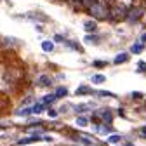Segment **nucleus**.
Wrapping results in <instances>:
<instances>
[{"instance_id": "f257e3e1", "label": "nucleus", "mask_w": 146, "mask_h": 146, "mask_svg": "<svg viewBox=\"0 0 146 146\" xmlns=\"http://www.w3.org/2000/svg\"><path fill=\"white\" fill-rule=\"evenodd\" d=\"M89 16H92L96 21H106V19H110V5L108 4H104V2H98L94 4V5H90L89 9Z\"/></svg>"}, {"instance_id": "f03ea898", "label": "nucleus", "mask_w": 146, "mask_h": 146, "mask_svg": "<svg viewBox=\"0 0 146 146\" xmlns=\"http://www.w3.org/2000/svg\"><path fill=\"white\" fill-rule=\"evenodd\" d=\"M127 11H129V7L123 5V4L110 5V19L111 21H123L127 17Z\"/></svg>"}, {"instance_id": "7ed1b4c3", "label": "nucleus", "mask_w": 146, "mask_h": 146, "mask_svg": "<svg viewBox=\"0 0 146 146\" xmlns=\"http://www.w3.org/2000/svg\"><path fill=\"white\" fill-rule=\"evenodd\" d=\"M143 9L141 7H137V5H132V7H129V11H127V17L125 19L129 21V23H136V21H139L141 17H143Z\"/></svg>"}, {"instance_id": "20e7f679", "label": "nucleus", "mask_w": 146, "mask_h": 146, "mask_svg": "<svg viewBox=\"0 0 146 146\" xmlns=\"http://www.w3.org/2000/svg\"><path fill=\"white\" fill-rule=\"evenodd\" d=\"M94 120H101L103 123H111L113 113L110 111V110H99V111L94 113Z\"/></svg>"}, {"instance_id": "39448f33", "label": "nucleus", "mask_w": 146, "mask_h": 146, "mask_svg": "<svg viewBox=\"0 0 146 146\" xmlns=\"http://www.w3.org/2000/svg\"><path fill=\"white\" fill-rule=\"evenodd\" d=\"M40 139H44V137H40V136H30V137L19 139V141H17V144H19V146H25V144H31V143H36V141H40Z\"/></svg>"}, {"instance_id": "423d86ee", "label": "nucleus", "mask_w": 146, "mask_h": 146, "mask_svg": "<svg viewBox=\"0 0 146 146\" xmlns=\"http://www.w3.org/2000/svg\"><path fill=\"white\" fill-rule=\"evenodd\" d=\"M84 30H85L87 33H96V31H98L96 21H85V23H84Z\"/></svg>"}, {"instance_id": "0eeeda50", "label": "nucleus", "mask_w": 146, "mask_h": 146, "mask_svg": "<svg viewBox=\"0 0 146 146\" xmlns=\"http://www.w3.org/2000/svg\"><path fill=\"white\" fill-rule=\"evenodd\" d=\"M75 94H77V96H87V94H92V89L87 87V85H80V87L75 90Z\"/></svg>"}, {"instance_id": "6e6552de", "label": "nucleus", "mask_w": 146, "mask_h": 146, "mask_svg": "<svg viewBox=\"0 0 146 146\" xmlns=\"http://www.w3.org/2000/svg\"><path fill=\"white\" fill-rule=\"evenodd\" d=\"M38 85H42V87H50V85H52V78L47 77V75H40V77H38Z\"/></svg>"}, {"instance_id": "1a4fd4ad", "label": "nucleus", "mask_w": 146, "mask_h": 146, "mask_svg": "<svg viewBox=\"0 0 146 146\" xmlns=\"http://www.w3.org/2000/svg\"><path fill=\"white\" fill-rule=\"evenodd\" d=\"M127 61H129V54H127V52H122V54H118V56L115 58V64H122V63H127Z\"/></svg>"}, {"instance_id": "9d476101", "label": "nucleus", "mask_w": 146, "mask_h": 146, "mask_svg": "<svg viewBox=\"0 0 146 146\" xmlns=\"http://www.w3.org/2000/svg\"><path fill=\"white\" fill-rule=\"evenodd\" d=\"M42 50L44 52H52L54 50V42L52 40H44L42 42Z\"/></svg>"}, {"instance_id": "9b49d317", "label": "nucleus", "mask_w": 146, "mask_h": 146, "mask_svg": "<svg viewBox=\"0 0 146 146\" xmlns=\"http://www.w3.org/2000/svg\"><path fill=\"white\" fill-rule=\"evenodd\" d=\"M99 40H101V38H99L98 35H94V33H92V35L89 33V35L85 36V44H99Z\"/></svg>"}, {"instance_id": "f8f14e48", "label": "nucleus", "mask_w": 146, "mask_h": 146, "mask_svg": "<svg viewBox=\"0 0 146 146\" xmlns=\"http://www.w3.org/2000/svg\"><path fill=\"white\" fill-rule=\"evenodd\" d=\"M143 50H144V45H143L141 42H137V44H134V45L131 47V52H132V54H141Z\"/></svg>"}, {"instance_id": "ddd939ff", "label": "nucleus", "mask_w": 146, "mask_h": 146, "mask_svg": "<svg viewBox=\"0 0 146 146\" xmlns=\"http://www.w3.org/2000/svg\"><path fill=\"white\" fill-rule=\"evenodd\" d=\"M56 99H58V98H56V94H49V96H45V98L42 99V104H44V106H45V104H52Z\"/></svg>"}, {"instance_id": "4468645a", "label": "nucleus", "mask_w": 146, "mask_h": 146, "mask_svg": "<svg viewBox=\"0 0 146 146\" xmlns=\"http://www.w3.org/2000/svg\"><path fill=\"white\" fill-rule=\"evenodd\" d=\"M54 94H56V98H64V96L68 94V89H66V87H58Z\"/></svg>"}, {"instance_id": "2eb2a0df", "label": "nucleus", "mask_w": 146, "mask_h": 146, "mask_svg": "<svg viewBox=\"0 0 146 146\" xmlns=\"http://www.w3.org/2000/svg\"><path fill=\"white\" fill-rule=\"evenodd\" d=\"M104 82H106V77H104V75H94V77H92V84H96V85L104 84Z\"/></svg>"}, {"instance_id": "dca6fc26", "label": "nucleus", "mask_w": 146, "mask_h": 146, "mask_svg": "<svg viewBox=\"0 0 146 146\" xmlns=\"http://www.w3.org/2000/svg\"><path fill=\"white\" fill-rule=\"evenodd\" d=\"M30 113H31V108H25V110H17V111H16L17 117H26Z\"/></svg>"}, {"instance_id": "f3484780", "label": "nucleus", "mask_w": 146, "mask_h": 146, "mask_svg": "<svg viewBox=\"0 0 146 146\" xmlns=\"http://www.w3.org/2000/svg\"><path fill=\"white\" fill-rule=\"evenodd\" d=\"M42 110H44V104H42V103H38V104L31 106V113H40Z\"/></svg>"}, {"instance_id": "a211bd4d", "label": "nucleus", "mask_w": 146, "mask_h": 146, "mask_svg": "<svg viewBox=\"0 0 146 146\" xmlns=\"http://www.w3.org/2000/svg\"><path fill=\"white\" fill-rule=\"evenodd\" d=\"M120 139H122V137H120L118 134H113V136H110V137H108V143L115 144V143H120Z\"/></svg>"}, {"instance_id": "6ab92c4d", "label": "nucleus", "mask_w": 146, "mask_h": 146, "mask_svg": "<svg viewBox=\"0 0 146 146\" xmlns=\"http://www.w3.org/2000/svg\"><path fill=\"white\" fill-rule=\"evenodd\" d=\"M96 2H98V0H80V4H82L84 7H87V9H89L90 5H94Z\"/></svg>"}, {"instance_id": "aec40b11", "label": "nucleus", "mask_w": 146, "mask_h": 146, "mask_svg": "<svg viewBox=\"0 0 146 146\" xmlns=\"http://www.w3.org/2000/svg\"><path fill=\"white\" fill-rule=\"evenodd\" d=\"M87 123H89V120H87L85 117H78V118H77V125H80V127H85Z\"/></svg>"}, {"instance_id": "412c9836", "label": "nucleus", "mask_w": 146, "mask_h": 146, "mask_svg": "<svg viewBox=\"0 0 146 146\" xmlns=\"http://www.w3.org/2000/svg\"><path fill=\"white\" fill-rule=\"evenodd\" d=\"M92 66H94V68H104V66H106V61H94Z\"/></svg>"}, {"instance_id": "4be33fe9", "label": "nucleus", "mask_w": 146, "mask_h": 146, "mask_svg": "<svg viewBox=\"0 0 146 146\" xmlns=\"http://www.w3.org/2000/svg\"><path fill=\"white\" fill-rule=\"evenodd\" d=\"M66 44H68L73 50H80V47H78V44H77V42H66Z\"/></svg>"}, {"instance_id": "5701e85b", "label": "nucleus", "mask_w": 146, "mask_h": 146, "mask_svg": "<svg viewBox=\"0 0 146 146\" xmlns=\"http://www.w3.org/2000/svg\"><path fill=\"white\" fill-rule=\"evenodd\" d=\"M49 117L50 118H56L58 117V111H56V110H49Z\"/></svg>"}, {"instance_id": "b1692460", "label": "nucleus", "mask_w": 146, "mask_h": 146, "mask_svg": "<svg viewBox=\"0 0 146 146\" xmlns=\"http://www.w3.org/2000/svg\"><path fill=\"white\" fill-rule=\"evenodd\" d=\"M132 98H136V99H141V98H143V94H141V92H132Z\"/></svg>"}, {"instance_id": "393cba45", "label": "nucleus", "mask_w": 146, "mask_h": 146, "mask_svg": "<svg viewBox=\"0 0 146 146\" xmlns=\"http://www.w3.org/2000/svg\"><path fill=\"white\" fill-rule=\"evenodd\" d=\"M141 136H143V137H146V125H144L143 129H141Z\"/></svg>"}, {"instance_id": "a878e982", "label": "nucleus", "mask_w": 146, "mask_h": 146, "mask_svg": "<svg viewBox=\"0 0 146 146\" xmlns=\"http://www.w3.org/2000/svg\"><path fill=\"white\" fill-rule=\"evenodd\" d=\"M141 70H146V64H144V63H143V61H141V63H139V71H141Z\"/></svg>"}, {"instance_id": "bb28decb", "label": "nucleus", "mask_w": 146, "mask_h": 146, "mask_svg": "<svg viewBox=\"0 0 146 146\" xmlns=\"http://www.w3.org/2000/svg\"><path fill=\"white\" fill-rule=\"evenodd\" d=\"M141 40H143V42H146V33H144V35L141 36Z\"/></svg>"}, {"instance_id": "cd10ccee", "label": "nucleus", "mask_w": 146, "mask_h": 146, "mask_svg": "<svg viewBox=\"0 0 146 146\" xmlns=\"http://www.w3.org/2000/svg\"><path fill=\"white\" fill-rule=\"evenodd\" d=\"M123 146H134V143H125Z\"/></svg>"}]
</instances>
